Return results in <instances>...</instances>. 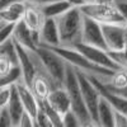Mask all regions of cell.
<instances>
[{"mask_svg": "<svg viewBox=\"0 0 127 127\" xmlns=\"http://www.w3.org/2000/svg\"><path fill=\"white\" fill-rule=\"evenodd\" d=\"M54 50L64 59V61H65L69 66H71L76 71H80L83 74H85L87 76H89L92 80L97 81V83L105 84L109 80V78L112 76V74L114 72V71L99 67L97 65H94V64H92L85 56H83L75 48L56 47Z\"/></svg>", "mask_w": 127, "mask_h": 127, "instance_id": "obj_1", "label": "cell"}, {"mask_svg": "<svg viewBox=\"0 0 127 127\" xmlns=\"http://www.w3.org/2000/svg\"><path fill=\"white\" fill-rule=\"evenodd\" d=\"M60 34V47L72 48L81 42L83 14L79 8H71L61 17L56 18Z\"/></svg>", "mask_w": 127, "mask_h": 127, "instance_id": "obj_2", "label": "cell"}, {"mask_svg": "<svg viewBox=\"0 0 127 127\" xmlns=\"http://www.w3.org/2000/svg\"><path fill=\"white\" fill-rule=\"evenodd\" d=\"M79 9L84 17L99 24H126L123 17L116 8L114 0H92Z\"/></svg>", "mask_w": 127, "mask_h": 127, "instance_id": "obj_3", "label": "cell"}, {"mask_svg": "<svg viewBox=\"0 0 127 127\" xmlns=\"http://www.w3.org/2000/svg\"><path fill=\"white\" fill-rule=\"evenodd\" d=\"M36 54L43 66L47 75L52 79L57 87H64V80L66 75L67 64L64 61V59L57 54L54 48L39 46L36 50Z\"/></svg>", "mask_w": 127, "mask_h": 127, "instance_id": "obj_4", "label": "cell"}, {"mask_svg": "<svg viewBox=\"0 0 127 127\" xmlns=\"http://www.w3.org/2000/svg\"><path fill=\"white\" fill-rule=\"evenodd\" d=\"M64 88L66 89L69 98L71 102V112L78 117V120L83 123L92 121L90 114L85 107L84 103L83 95H81V90H80V84L76 76V72L71 66L67 65L66 69V75H65V80H64Z\"/></svg>", "mask_w": 127, "mask_h": 127, "instance_id": "obj_5", "label": "cell"}, {"mask_svg": "<svg viewBox=\"0 0 127 127\" xmlns=\"http://www.w3.org/2000/svg\"><path fill=\"white\" fill-rule=\"evenodd\" d=\"M76 76L80 84V90H81V95L85 107L90 114V118L94 123H97V118H98V105H99V100H100V92L98 90V88L94 85V83L90 80L89 76H87L85 74H83L80 71H76Z\"/></svg>", "mask_w": 127, "mask_h": 127, "instance_id": "obj_6", "label": "cell"}, {"mask_svg": "<svg viewBox=\"0 0 127 127\" xmlns=\"http://www.w3.org/2000/svg\"><path fill=\"white\" fill-rule=\"evenodd\" d=\"M102 31L108 52L127 50V24H102Z\"/></svg>", "mask_w": 127, "mask_h": 127, "instance_id": "obj_7", "label": "cell"}, {"mask_svg": "<svg viewBox=\"0 0 127 127\" xmlns=\"http://www.w3.org/2000/svg\"><path fill=\"white\" fill-rule=\"evenodd\" d=\"M72 48H75L76 51H79L80 54L83 56H85L92 64H94V65H97L99 67L107 69V70H111V71H118V70H121L118 67V65L109 56V52L105 51V50L92 47V46L81 43V42L78 43L75 47H72Z\"/></svg>", "mask_w": 127, "mask_h": 127, "instance_id": "obj_8", "label": "cell"}, {"mask_svg": "<svg viewBox=\"0 0 127 127\" xmlns=\"http://www.w3.org/2000/svg\"><path fill=\"white\" fill-rule=\"evenodd\" d=\"M81 43L107 51V47L104 43L102 24L84 15H83V27H81Z\"/></svg>", "mask_w": 127, "mask_h": 127, "instance_id": "obj_9", "label": "cell"}, {"mask_svg": "<svg viewBox=\"0 0 127 127\" xmlns=\"http://www.w3.org/2000/svg\"><path fill=\"white\" fill-rule=\"evenodd\" d=\"M12 39L28 51H36L39 47V33L29 31L22 20L15 24Z\"/></svg>", "mask_w": 127, "mask_h": 127, "instance_id": "obj_10", "label": "cell"}, {"mask_svg": "<svg viewBox=\"0 0 127 127\" xmlns=\"http://www.w3.org/2000/svg\"><path fill=\"white\" fill-rule=\"evenodd\" d=\"M38 33H39V46L50 48H56L61 46L56 19L46 18Z\"/></svg>", "mask_w": 127, "mask_h": 127, "instance_id": "obj_11", "label": "cell"}, {"mask_svg": "<svg viewBox=\"0 0 127 127\" xmlns=\"http://www.w3.org/2000/svg\"><path fill=\"white\" fill-rule=\"evenodd\" d=\"M15 88H17L19 98H20V102H22V104H23L24 112L27 114H29L32 118L36 120L37 113L39 111V103H38V99L36 98V95L31 90V88L27 87L23 81L17 83Z\"/></svg>", "mask_w": 127, "mask_h": 127, "instance_id": "obj_12", "label": "cell"}, {"mask_svg": "<svg viewBox=\"0 0 127 127\" xmlns=\"http://www.w3.org/2000/svg\"><path fill=\"white\" fill-rule=\"evenodd\" d=\"M46 99L50 103L51 107L60 116H62V117L71 111V102H70V98H69V94H67L66 89L64 87H59V88L52 89Z\"/></svg>", "mask_w": 127, "mask_h": 127, "instance_id": "obj_13", "label": "cell"}, {"mask_svg": "<svg viewBox=\"0 0 127 127\" xmlns=\"http://www.w3.org/2000/svg\"><path fill=\"white\" fill-rule=\"evenodd\" d=\"M45 17L42 14L41 9L38 6L34 5H28L27 4V9H26V13L23 15L22 22L27 26V28L32 32H39L42 24L45 22Z\"/></svg>", "mask_w": 127, "mask_h": 127, "instance_id": "obj_14", "label": "cell"}, {"mask_svg": "<svg viewBox=\"0 0 127 127\" xmlns=\"http://www.w3.org/2000/svg\"><path fill=\"white\" fill-rule=\"evenodd\" d=\"M26 9H27V4L23 0H19V1H15L14 4H12L9 8H6L5 10L0 12V18L3 19L4 23L17 24L23 19Z\"/></svg>", "mask_w": 127, "mask_h": 127, "instance_id": "obj_15", "label": "cell"}, {"mask_svg": "<svg viewBox=\"0 0 127 127\" xmlns=\"http://www.w3.org/2000/svg\"><path fill=\"white\" fill-rule=\"evenodd\" d=\"M97 126H99V127H114V109L103 97H100L99 105H98Z\"/></svg>", "mask_w": 127, "mask_h": 127, "instance_id": "obj_16", "label": "cell"}, {"mask_svg": "<svg viewBox=\"0 0 127 127\" xmlns=\"http://www.w3.org/2000/svg\"><path fill=\"white\" fill-rule=\"evenodd\" d=\"M6 109H8V113L10 116V118H12V121H13V125L18 126L22 116L24 114V108H23L22 102H20V98L18 95L15 85H12V95H10V100L6 105Z\"/></svg>", "mask_w": 127, "mask_h": 127, "instance_id": "obj_17", "label": "cell"}, {"mask_svg": "<svg viewBox=\"0 0 127 127\" xmlns=\"http://www.w3.org/2000/svg\"><path fill=\"white\" fill-rule=\"evenodd\" d=\"M41 9L42 14H43L45 18H59L61 17L64 13H66L69 9H71L72 6L65 1V0H55V1H51L46 5H42V6H38Z\"/></svg>", "mask_w": 127, "mask_h": 127, "instance_id": "obj_18", "label": "cell"}, {"mask_svg": "<svg viewBox=\"0 0 127 127\" xmlns=\"http://www.w3.org/2000/svg\"><path fill=\"white\" fill-rule=\"evenodd\" d=\"M100 84V83H99ZM100 85L107 89V90H120L127 87V71L126 70H118L112 74V76L105 84H100Z\"/></svg>", "mask_w": 127, "mask_h": 127, "instance_id": "obj_19", "label": "cell"}, {"mask_svg": "<svg viewBox=\"0 0 127 127\" xmlns=\"http://www.w3.org/2000/svg\"><path fill=\"white\" fill-rule=\"evenodd\" d=\"M39 103V111H42L46 117L51 121V123L54 125V127H62V120L64 117L60 116L54 108L50 105V103L47 102V99H42V100H38Z\"/></svg>", "mask_w": 127, "mask_h": 127, "instance_id": "obj_20", "label": "cell"}, {"mask_svg": "<svg viewBox=\"0 0 127 127\" xmlns=\"http://www.w3.org/2000/svg\"><path fill=\"white\" fill-rule=\"evenodd\" d=\"M14 27L15 24H10V23H3L0 26V46L4 45L9 39H12Z\"/></svg>", "mask_w": 127, "mask_h": 127, "instance_id": "obj_21", "label": "cell"}, {"mask_svg": "<svg viewBox=\"0 0 127 127\" xmlns=\"http://www.w3.org/2000/svg\"><path fill=\"white\" fill-rule=\"evenodd\" d=\"M109 56L112 60L117 64L121 70L127 71V51H121V52H109Z\"/></svg>", "mask_w": 127, "mask_h": 127, "instance_id": "obj_22", "label": "cell"}, {"mask_svg": "<svg viewBox=\"0 0 127 127\" xmlns=\"http://www.w3.org/2000/svg\"><path fill=\"white\" fill-rule=\"evenodd\" d=\"M62 127H81V122L78 120V117L71 111L64 116L62 120Z\"/></svg>", "mask_w": 127, "mask_h": 127, "instance_id": "obj_23", "label": "cell"}, {"mask_svg": "<svg viewBox=\"0 0 127 127\" xmlns=\"http://www.w3.org/2000/svg\"><path fill=\"white\" fill-rule=\"evenodd\" d=\"M12 95V87H3L0 88V109L6 108Z\"/></svg>", "mask_w": 127, "mask_h": 127, "instance_id": "obj_24", "label": "cell"}, {"mask_svg": "<svg viewBox=\"0 0 127 127\" xmlns=\"http://www.w3.org/2000/svg\"><path fill=\"white\" fill-rule=\"evenodd\" d=\"M34 121H36V126L37 127H54V125L51 123V121L46 117V114L42 111H38L37 117H36Z\"/></svg>", "mask_w": 127, "mask_h": 127, "instance_id": "obj_25", "label": "cell"}, {"mask_svg": "<svg viewBox=\"0 0 127 127\" xmlns=\"http://www.w3.org/2000/svg\"><path fill=\"white\" fill-rule=\"evenodd\" d=\"M0 127H14L13 121L10 118L6 108H3L0 112Z\"/></svg>", "mask_w": 127, "mask_h": 127, "instance_id": "obj_26", "label": "cell"}, {"mask_svg": "<svg viewBox=\"0 0 127 127\" xmlns=\"http://www.w3.org/2000/svg\"><path fill=\"white\" fill-rule=\"evenodd\" d=\"M17 127H36V121L34 118H32L29 114L24 112V114L22 116V118H20Z\"/></svg>", "mask_w": 127, "mask_h": 127, "instance_id": "obj_27", "label": "cell"}, {"mask_svg": "<svg viewBox=\"0 0 127 127\" xmlns=\"http://www.w3.org/2000/svg\"><path fill=\"white\" fill-rule=\"evenodd\" d=\"M114 4L127 24V0H114Z\"/></svg>", "mask_w": 127, "mask_h": 127, "instance_id": "obj_28", "label": "cell"}, {"mask_svg": "<svg viewBox=\"0 0 127 127\" xmlns=\"http://www.w3.org/2000/svg\"><path fill=\"white\" fill-rule=\"evenodd\" d=\"M114 127H127V117L118 112H114Z\"/></svg>", "mask_w": 127, "mask_h": 127, "instance_id": "obj_29", "label": "cell"}, {"mask_svg": "<svg viewBox=\"0 0 127 127\" xmlns=\"http://www.w3.org/2000/svg\"><path fill=\"white\" fill-rule=\"evenodd\" d=\"M23 1L28 5H34V6H42L46 5L51 1H55V0H23Z\"/></svg>", "mask_w": 127, "mask_h": 127, "instance_id": "obj_30", "label": "cell"}, {"mask_svg": "<svg viewBox=\"0 0 127 127\" xmlns=\"http://www.w3.org/2000/svg\"><path fill=\"white\" fill-rule=\"evenodd\" d=\"M15 1H19V0H0V12L5 10L6 8H9L12 4H14Z\"/></svg>", "mask_w": 127, "mask_h": 127, "instance_id": "obj_31", "label": "cell"}, {"mask_svg": "<svg viewBox=\"0 0 127 127\" xmlns=\"http://www.w3.org/2000/svg\"><path fill=\"white\" fill-rule=\"evenodd\" d=\"M65 1H67L72 8H80L81 5H84V3L81 0H65Z\"/></svg>", "mask_w": 127, "mask_h": 127, "instance_id": "obj_32", "label": "cell"}, {"mask_svg": "<svg viewBox=\"0 0 127 127\" xmlns=\"http://www.w3.org/2000/svg\"><path fill=\"white\" fill-rule=\"evenodd\" d=\"M81 127H98L97 123H94L93 121H89V122H85V123H83Z\"/></svg>", "mask_w": 127, "mask_h": 127, "instance_id": "obj_33", "label": "cell"}, {"mask_svg": "<svg viewBox=\"0 0 127 127\" xmlns=\"http://www.w3.org/2000/svg\"><path fill=\"white\" fill-rule=\"evenodd\" d=\"M81 1H83L84 4H87V3H89V1H90V0H81Z\"/></svg>", "mask_w": 127, "mask_h": 127, "instance_id": "obj_34", "label": "cell"}, {"mask_svg": "<svg viewBox=\"0 0 127 127\" xmlns=\"http://www.w3.org/2000/svg\"><path fill=\"white\" fill-rule=\"evenodd\" d=\"M3 23H4V22H3V19H1V18H0V26H1Z\"/></svg>", "mask_w": 127, "mask_h": 127, "instance_id": "obj_35", "label": "cell"}, {"mask_svg": "<svg viewBox=\"0 0 127 127\" xmlns=\"http://www.w3.org/2000/svg\"><path fill=\"white\" fill-rule=\"evenodd\" d=\"M0 112H1V109H0Z\"/></svg>", "mask_w": 127, "mask_h": 127, "instance_id": "obj_36", "label": "cell"}, {"mask_svg": "<svg viewBox=\"0 0 127 127\" xmlns=\"http://www.w3.org/2000/svg\"><path fill=\"white\" fill-rule=\"evenodd\" d=\"M14 127H17V126H14Z\"/></svg>", "mask_w": 127, "mask_h": 127, "instance_id": "obj_37", "label": "cell"}, {"mask_svg": "<svg viewBox=\"0 0 127 127\" xmlns=\"http://www.w3.org/2000/svg\"><path fill=\"white\" fill-rule=\"evenodd\" d=\"M90 1H92V0H90Z\"/></svg>", "mask_w": 127, "mask_h": 127, "instance_id": "obj_38", "label": "cell"}, {"mask_svg": "<svg viewBox=\"0 0 127 127\" xmlns=\"http://www.w3.org/2000/svg\"><path fill=\"white\" fill-rule=\"evenodd\" d=\"M36 127H37V126H36Z\"/></svg>", "mask_w": 127, "mask_h": 127, "instance_id": "obj_39", "label": "cell"}]
</instances>
